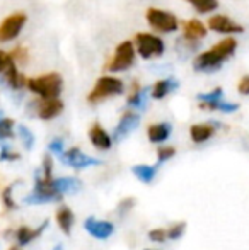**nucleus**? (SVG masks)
I'll list each match as a JSON object with an SVG mask.
<instances>
[{"label": "nucleus", "mask_w": 249, "mask_h": 250, "mask_svg": "<svg viewBox=\"0 0 249 250\" xmlns=\"http://www.w3.org/2000/svg\"><path fill=\"white\" fill-rule=\"evenodd\" d=\"M237 41L236 38H226L220 43H217L213 48H210L208 51L200 53L193 62V68L196 72H215L222 66V63L226 60H229L230 56L236 53Z\"/></svg>", "instance_id": "1"}, {"label": "nucleus", "mask_w": 249, "mask_h": 250, "mask_svg": "<svg viewBox=\"0 0 249 250\" xmlns=\"http://www.w3.org/2000/svg\"><path fill=\"white\" fill-rule=\"evenodd\" d=\"M26 87L40 99H58L63 89V80L60 73H45L29 79Z\"/></svg>", "instance_id": "2"}, {"label": "nucleus", "mask_w": 249, "mask_h": 250, "mask_svg": "<svg viewBox=\"0 0 249 250\" xmlns=\"http://www.w3.org/2000/svg\"><path fill=\"white\" fill-rule=\"evenodd\" d=\"M123 89H125V85L120 79L104 75L96 82L94 89L91 90L89 96H87V101H89L91 104H97V102L108 99V97H114V96L123 94Z\"/></svg>", "instance_id": "3"}, {"label": "nucleus", "mask_w": 249, "mask_h": 250, "mask_svg": "<svg viewBox=\"0 0 249 250\" xmlns=\"http://www.w3.org/2000/svg\"><path fill=\"white\" fill-rule=\"evenodd\" d=\"M145 17H147V22H149L154 29L160 31V33H174V31L180 27V22H178L176 16L171 12H166V10L150 7V9L147 10Z\"/></svg>", "instance_id": "4"}, {"label": "nucleus", "mask_w": 249, "mask_h": 250, "mask_svg": "<svg viewBox=\"0 0 249 250\" xmlns=\"http://www.w3.org/2000/svg\"><path fill=\"white\" fill-rule=\"evenodd\" d=\"M135 53L136 50L132 41H123V43L118 44L113 60L108 63L106 68L110 72H123V70H128L133 65V62H135Z\"/></svg>", "instance_id": "5"}, {"label": "nucleus", "mask_w": 249, "mask_h": 250, "mask_svg": "<svg viewBox=\"0 0 249 250\" xmlns=\"http://www.w3.org/2000/svg\"><path fill=\"white\" fill-rule=\"evenodd\" d=\"M135 41H136L138 55L145 60L160 56L164 53V50H166L164 41L160 40V38L154 36V34H149V33H138L135 36Z\"/></svg>", "instance_id": "6"}, {"label": "nucleus", "mask_w": 249, "mask_h": 250, "mask_svg": "<svg viewBox=\"0 0 249 250\" xmlns=\"http://www.w3.org/2000/svg\"><path fill=\"white\" fill-rule=\"evenodd\" d=\"M27 17L23 12L10 14L9 17L0 22V43H7V41H12L14 38L19 36V33L23 31L24 24H26Z\"/></svg>", "instance_id": "7"}, {"label": "nucleus", "mask_w": 249, "mask_h": 250, "mask_svg": "<svg viewBox=\"0 0 249 250\" xmlns=\"http://www.w3.org/2000/svg\"><path fill=\"white\" fill-rule=\"evenodd\" d=\"M60 160L65 165H68V167L75 168V170H82V168L92 167V165H101V160H97V158H92V157H89V155L82 153V151L77 148V146L63 151V153L60 155Z\"/></svg>", "instance_id": "8"}, {"label": "nucleus", "mask_w": 249, "mask_h": 250, "mask_svg": "<svg viewBox=\"0 0 249 250\" xmlns=\"http://www.w3.org/2000/svg\"><path fill=\"white\" fill-rule=\"evenodd\" d=\"M84 228L91 237L97 238V240H106L114 233V225L108 220H97V218L89 216L84 221Z\"/></svg>", "instance_id": "9"}, {"label": "nucleus", "mask_w": 249, "mask_h": 250, "mask_svg": "<svg viewBox=\"0 0 249 250\" xmlns=\"http://www.w3.org/2000/svg\"><path fill=\"white\" fill-rule=\"evenodd\" d=\"M33 105L36 116L43 121H50V119L57 118L63 111V102L60 99H40Z\"/></svg>", "instance_id": "10"}, {"label": "nucleus", "mask_w": 249, "mask_h": 250, "mask_svg": "<svg viewBox=\"0 0 249 250\" xmlns=\"http://www.w3.org/2000/svg\"><path fill=\"white\" fill-rule=\"evenodd\" d=\"M208 27L215 33H220V34H239L244 31L243 26H239L237 22H234L232 19H229L227 16H212L208 19Z\"/></svg>", "instance_id": "11"}, {"label": "nucleus", "mask_w": 249, "mask_h": 250, "mask_svg": "<svg viewBox=\"0 0 249 250\" xmlns=\"http://www.w3.org/2000/svg\"><path fill=\"white\" fill-rule=\"evenodd\" d=\"M138 123H140V116L136 114V112H132V111L125 112V114L121 116L118 126L114 128L113 140H114V142H121L125 136H128L130 133H132L133 129L138 126Z\"/></svg>", "instance_id": "12"}, {"label": "nucleus", "mask_w": 249, "mask_h": 250, "mask_svg": "<svg viewBox=\"0 0 249 250\" xmlns=\"http://www.w3.org/2000/svg\"><path fill=\"white\" fill-rule=\"evenodd\" d=\"M89 140H91V143H92L94 148L103 150V151L110 150L111 145H113V138H111L110 133H108L106 129L99 125V123H96V125L91 126Z\"/></svg>", "instance_id": "13"}, {"label": "nucleus", "mask_w": 249, "mask_h": 250, "mask_svg": "<svg viewBox=\"0 0 249 250\" xmlns=\"http://www.w3.org/2000/svg\"><path fill=\"white\" fill-rule=\"evenodd\" d=\"M48 228V221L41 223L40 227L31 228V227H19L16 230V242L17 247H24V245H29L33 240H36L41 233Z\"/></svg>", "instance_id": "14"}, {"label": "nucleus", "mask_w": 249, "mask_h": 250, "mask_svg": "<svg viewBox=\"0 0 249 250\" xmlns=\"http://www.w3.org/2000/svg\"><path fill=\"white\" fill-rule=\"evenodd\" d=\"M53 188L60 196L63 194H75L82 189V182L77 177H53Z\"/></svg>", "instance_id": "15"}, {"label": "nucleus", "mask_w": 249, "mask_h": 250, "mask_svg": "<svg viewBox=\"0 0 249 250\" xmlns=\"http://www.w3.org/2000/svg\"><path fill=\"white\" fill-rule=\"evenodd\" d=\"M173 126L169 123H156L147 128V138L150 143H164L171 136Z\"/></svg>", "instance_id": "16"}, {"label": "nucleus", "mask_w": 249, "mask_h": 250, "mask_svg": "<svg viewBox=\"0 0 249 250\" xmlns=\"http://www.w3.org/2000/svg\"><path fill=\"white\" fill-rule=\"evenodd\" d=\"M183 36L188 41L202 40L206 36V26L198 19H189L183 24Z\"/></svg>", "instance_id": "17"}, {"label": "nucleus", "mask_w": 249, "mask_h": 250, "mask_svg": "<svg viewBox=\"0 0 249 250\" xmlns=\"http://www.w3.org/2000/svg\"><path fill=\"white\" fill-rule=\"evenodd\" d=\"M213 135H215V126H212L210 123H200V125H193L189 128V136L195 143L208 142Z\"/></svg>", "instance_id": "18"}, {"label": "nucleus", "mask_w": 249, "mask_h": 250, "mask_svg": "<svg viewBox=\"0 0 249 250\" xmlns=\"http://www.w3.org/2000/svg\"><path fill=\"white\" fill-rule=\"evenodd\" d=\"M57 223L63 233L70 235L72 233L73 225H75V214H73V211L67 206H62L60 209L57 211Z\"/></svg>", "instance_id": "19"}, {"label": "nucleus", "mask_w": 249, "mask_h": 250, "mask_svg": "<svg viewBox=\"0 0 249 250\" xmlns=\"http://www.w3.org/2000/svg\"><path fill=\"white\" fill-rule=\"evenodd\" d=\"M132 172L138 181H142L143 184H150L154 181L157 174V165H147V164H138L133 165Z\"/></svg>", "instance_id": "20"}, {"label": "nucleus", "mask_w": 249, "mask_h": 250, "mask_svg": "<svg viewBox=\"0 0 249 250\" xmlns=\"http://www.w3.org/2000/svg\"><path fill=\"white\" fill-rule=\"evenodd\" d=\"M178 87V83L174 82L173 79H162V80H157L152 87V97L154 99H164L169 92H173L174 89Z\"/></svg>", "instance_id": "21"}, {"label": "nucleus", "mask_w": 249, "mask_h": 250, "mask_svg": "<svg viewBox=\"0 0 249 250\" xmlns=\"http://www.w3.org/2000/svg\"><path fill=\"white\" fill-rule=\"evenodd\" d=\"M143 104H145V90H142L138 83L133 82L132 94L128 96V105H132V107H136V109H142Z\"/></svg>", "instance_id": "22"}, {"label": "nucleus", "mask_w": 249, "mask_h": 250, "mask_svg": "<svg viewBox=\"0 0 249 250\" xmlns=\"http://www.w3.org/2000/svg\"><path fill=\"white\" fill-rule=\"evenodd\" d=\"M186 2L191 3L200 14H206L212 12L219 7V0H186Z\"/></svg>", "instance_id": "23"}, {"label": "nucleus", "mask_w": 249, "mask_h": 250, "mask_svg": "<svg viewBox=\"0 0 249 250\" xmlns=\"http://www.w3.org/2000/svg\"><path fill=\"white\" fill-rule=\"evenodd\" d=\"M14 125H16V123L10 118L0 119V142L14 138Z\"/></svg>", "instance_id": "24"}, {"label": "nucleus", "mask_w": 249, "mask_h": 250, "mask_svg": "<svg viewBox=\"0 0 249 250\" xmlns=\"http://www.w3.org/2000/svg\"><path fill=\"white\" fill-rule=\"evenodd\" d=\"M184 230H186V223L184 221H178V223L171 225L167 228V240H178L184 235Z\"/></svg>", "instance_id": "25"}, {"label": "nucleus", "mask_w": 249, "mask_h": 250, "mask_svg": "<svg viewBox=\"0 0 249 250\" xmlns=\"http://www.w3.org/2000/svg\"><path fill=\"white\" fill-rule=\"evenodd\" d=\"M24 204H48V203H57L53 198H50V196H45V194H38V192H31L29 196H26V198L23 199Z\"/></svg>", "instance_id": "26"}, {"label": "nucleus", "mask_w": 249, "mask_h": 250, "mask_svg": "<svg viewBox=\"0 0 249 250\" xmlns=\"http://www.w3.org/2000/svg\"><path fill=\"white\" fill-rule=\"evenodd\" d=\"M17 131H19V136H21V140H23V145H24V148L26 150H31L34 146V135L29 131V129L26 128V126H23V125H19L17 126Z\"/></svg>", "instance_id": "27"}, {"label": "nucleus", "mask_w": 249, "mask_h": 250, "mask_svg": "<svg viewBox=\"0 0 249 250\" xmlns=\"http://www.w3.org/2000/svg\"><path fill=\"white\" fill-rule=\"evenodd\" d=\"M41 175L46 179H53V158H51L50 153H46L43 157V162H41Z\"/></svg>", "instance_id": "28"}, {"label": "nucleus", "mask_w": 249, "mask_h": 250, "mask_svg": "<svg viewBox=\"0 0 249 250\" xmlns=\"http://www.w3.org/2000/svg\"><path fill=\"white\" fill-rule=\"evenodd\" d=\"M12 189H14V184H10L2 191V204L7 208V209H16L17 208L16 201L12 199Z\"/></svg>", "instance_id": "29"}, {"label": "nucleus", "mask_w": 249, "mask_h": 250, "mask_svg": "<svg viewBox=\"0 0 249 250\" xmlns=\"http://www.w3.org/2000/svg\"><path fill=\"white\" fill-rule=\"evenodd\" d=\"M174 155H176V148H174V146H160V148L157 150V162L164 164V162L171 160Z\"/></svg>", "instance_id": "30"}, {"label": "nucleus", "mask_w": 249, "mask_h": 250, "mask_svg": "<svg viewBox=\"0 0 249 250\" xmlns=\"http://www.w3.org/2000/svg\"><path fill=\"white\" fill-rule=\"evenodd\" d=\"M198 99L200 102H205V104L219 102V101H222V89H215L213 92H208V94H200Z\"/></svg>", "instance_id": "31"}, {"label": "nucleus", "mask_w": 249, "mask_h": 250, "mask_svg": "<svg viewBox=\"0 0 249 250\" xmlns=\"http://www.w3.org/2000/svg\"><path fill=\"white\" fill-rule=\"evenodd\" d=\"M149 238L156 244H164L167 240V230L166 228H154L149 231Z\"/></svg>", "instance_id": "32"}, {"label": "nucleus", "mask_w": 249, "mask_h": 250, "mask_svg": "<svg viewBox=\"0 0 249 250\" xmlns=\"http://www.w3.org/2000/svg\"><path fill=\"white\" fill-rule=\"evenodd\" d=\"M12 65H16V63H14V60L10 58L9 53L0 50V73H5Z\"/></svg>", "instance_id": "33"}, {"label": "nucleus", "mask_w": 249, "mask_h": 250, "mask_svg": "<svg viewBox=\"0 0 249 250\" xmlns=\"http://www.w3.org/2000/svg\"><path fill=\"white\" fill-rule=\"evenodd\" d=\"M10 58L14 60V63H19V65H23V63H26L27 62V51L24 50L23 46H19V48H16L12 53H10Z\"/></svg>", "instance_id": "34"}, {"label": "nucleus", "mask_w": 249, "mask_h": 250, "mask_svg": "<svg viewBox=\"0 0 249 250\" xmlns=\"http://www.w3.org/2000/svg\"><path fill=\"white\" fill-rule=\"evenodd\" d=\"M19 158H21V155L12 151L9 146H3V148L0 150V162H14V160H19Z\"/></svg>", "instance_id": "35"}, {"label": "nucleus", "mask_w": 249, "mask_h": 250, "mask_svg": "<svg viewBox=\"0 0 249 250\" xmlns=\"http://www.w3.org/2000/svg\"><path fill=\"white\" fill-rule=\"evenodd\" d=\"M135 206V199L133 198H125V199H121L120 201V204H118V213L123 216L125 213H128L132 208Z\"/></svg>", "instance_id": "36"}, {"label": "nucleus", "mask_w": 249, "mask_h": 250, "mask_svg": "<svg viewBox=\"0 0 249 250\" xmlns=\"http://www.w3.org/2000/svg\"><path fill=\"white\" fill-rule=\"evenodd\" d=\"M48 150H50L51 153H55V155H58V157H60V155L63 153V140L62 138H55L53 142L48 145Z\"/></svg>", "instance_id": "37"}, {"label": "nucleus", "mask_w": 249, "mask_h": 250, "mask_svg": "<svg viewBox=\"0 0 249 250\" xmlns=\"http://www.w3.org/2000/svg\"><path fill=\"white\" fill-rule=\"evenodd\" d=\"M237 90H239V94H243V96H249V75H244L243 79L239 80Z\"/></svg>", "instance_id": "38"}, {"label": "nucleus", "mask_w": 249, "mask_h": 250, "mask_svg": "<svg viewBox=\"0 0 249 250\" xmlns=\"http://www.w3.org/2000/svg\"><path fill=\"white\" fill-rule=\"evenodd\" d=\"M53 250H63V245L62 244H58V245H55Z\"/></svg>", "instance_id": "39"}, {"label": "nucleus", "mask_w": 249, "mask_h": 250, "mask_svg": "<svg viewBox=\"0 0 249 250\" xmlns=\"http://www.w3.org/2000/svg\"><path fill=\"white\" fill-rule=\"evenodd\" d=\"M9 250H23V249H21V247H16V245H14V247H10Z\"/></svg>", "instance_id": "40"}, {"label": "nucleus", "mask_w": 249, "mask_h": 250, "mask_svg": "<svg viewBox=\"0 0 249 250\" xmlns=\"http://www.w3.org/2000/svg\"><path fill=\"white\" fill-rule=\"evenodd\" d=\"M145 250H152V249H145Z\"/></svg>", "instance_id": "41"}]
</instances>
